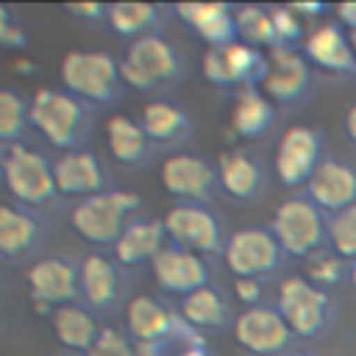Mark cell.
<instances>
[{"mask_svg": "<svg viewBox=\"0 0 356 356\" xmlns=\"http://www.w3.org/2000/svg\"><path fill=\"white\" fill-rule=\"evenodd\" d=\"M31 131L58 153L81 150L95 125V108L64 89H36L31 97Z\"/></svg>", "mask_w": 356, "mask_h": 356, "instance_id": "1", "label": "cell"}, {"mask_svg": "<svg viewBox=\"0 0 356 356\" xmlns=\"http://www.w3.org/2000/svg\"><path fill=\"white\" fill-rule=\"evenodd\" d=\"M120 72L128 89L156 95L178 86L186 75V58L184 53L164 36L153 33L145 39H136L125 47L120 58Z\"/></svg>", "mask_w": 356, "mask_h": 356, "instance_id": "2", "label": "cell"}, {"mask_svg": "<svg viewBox=\"0 0 356 356\" xmlns=\"http://www.w3.org/2000/svg\"><path fill=\"white\" fill-rule=\"evenodd\" d=\"M61 89L83 100L86 106H114L125 95L120 58L106 50H70L58 67Z\"/></svg>", "mask_w": 356, "mask_h": 356, "instance_id": "3", "label": "cell"}, {"mask_svg": "<svg viewBox=\"0 0 356 356\" xmlns=\"http://www.w3.org/2000/svg\"><path fill=\"white\" fill-rule=\"evenodd\" d=\"M3 189L8 192L11 203L25 206L36 214L53 209L61 197L53 161L25 142L3 150Z\"/></svg>", "mask_w": 356, "mask_h": 356, "instance_id": "4", "label": "cell"}, {"mask_svg": "<svg viewBox=\"0 0 356 356\" xmlns=\"http://www.w3.org/2000/svg\"><path fill=\"white\" fill-rule=\"evenodd\" d=\"M142 197L131 189L111 186L108 192H100L95 197L78 200L70 209V225L72 231L97 248H114L125 225L139 214Z\"/></svg>", "mask_w": 356, "mask_h": 356, "instance_id": "5", "label": "cell"}, {"mask_svg": "<svg viewBox=\"0 0 356 356\" xmlns=\"http://www.w3.org/2000/svg\"><path fill=\"white\" fill-rule=\"evenodd\" d=\"M325 225L328 217L306 195L286 197L284 203H278L270 220V231L278 239L284 256H295V259H309L312 253L328 248Z\"/></svg>", "mask_w": 356, "mask_h": 356, "instance_id": "6", "label": "cell"}, {"mask_svg": "<svg viewBox=\"0 0 356 356\" xmlns=\"http://www.w3.org/2000/svg\"><path fill=\"white\" fill-rule=\"evenodd\" d=\"M275 309L281 312L292 337L314 339L328 328L334 314V300L328 289L314 286L306 275H286L278 284Z\"/></svg>", "mask_w": 356, "mask_h": 356, "instance_id": "7", "label": "cell"}, {"mask_svg": "<svg viewBox=\"0 0 356 356\" xmlns=\"http://www.w3.org/2000/svg\"><path fill=\"white\" fill-rule=\"evenodd\" d=\"M125 334L136 345H170L186 339H203L200 331L184 323L175 306L164 303L156 295H134L125 309Z\"/></svg>", "mask_w": 356, "mask_h": 356, "instance_id": "8", "label": "cell"}, {"mask_svg": "<svg viewBox=\"0 0 356 356\" xmlns=\"http://www.w3.org/2000/svg\"><path fill=\"white\" fill-rule=\"evenodd\" d=\"M28 298L39 317H47L70 303H81V286H78V261L70 256L44 253L25 270Z\"/></svg>", "mask_w": 356, "mask_h": 356, "instance_id": "9", "label": "cell"}, {"mask_svg": "<svg viewBox=\"0 0 356 356\" xmlns=\"http://www.w3.org/2000/svg\"><path fill=\"white\" fill-rule=\"evenodd\" d=\"M164 231H167V242L178 245L184 250H192L197 256L214 259L222 256L225 250V231L220 217L200 203H172L164 217Z\"/></svg>", "mask_w": 356, "mask_h": 356, "instance_id": "10", "label": "cell"}, {"mask_svg": "<svg viewBox=\"0 0 356 356\" xmlns=\"http://www.w3.org/2000/svg\"><path fill=\"white\" fill-rule=\"evenodd\" d=\"M200 72L217 89H250L259 86L267 72V53L245 42H234L228 47H206Z\"/></svg>", "mask_w": 356, "mask_h": 356, "instance_id": "11", "label": "cell"}, {"mask_svg": "<svg viewBox=\"0 0 356 356\" xmlns=\"http://www.w3.org/2000/svg\"><path fill=\"white\" fill-rule=\"evenodd\" d=\"M222 261L231 270L234 278H270L281 261H284V250L278 245V239L273 236L270 228H259V225H248L234 231L225 239V250H222Z\"/></svg>", "mask_w": 356, "mask_h": 356, "instance_id": "12", "label": "cell"}, {"mask_svg": "<svg viewBox=\"0 0 356 356\" xmlns=\"http://www.w3.org/2000/svg\"><path fill=\"white\" fill-rule=\"evenodd\" d=\"M320 161H323V134L312 125H289L275 145L273 170L281 186L306 189Z\"/></svg>", "mask_w": 356, "mask_h": 356, "instance_id": "13", "label": "cell"}, {"mask_svg": "<svg viewBox=\"0 0 356 356\" xmlns=\"http://www.w3.org/2000/svg\"><path fill=\"white\" fill-rule=\"evenodd\" d=\"M159 181H161V189L170 197H175L178 203L209 206L214 192L220 189L217 167L211 161H206L203 156L186 153V150H175L161 161Z\"/></svg>", "mask_w": 356, "mask_h": 356, "instance_id": "14", "label": "cell"}, {"mask_svg": "<svg viewBox=\"0 0 356 356\" xmlns=\"http://www.w3.org/2000/svg\"><path fill=\"white\" fill-rule=\"evenodd\" d=\"M292 331L275 306H250L234 317V342L250 356H284L292 345Z\"/></svg>", "mask_w": 356, "mask_h": 356, "instance_id": "15", "label": "cell"}, {"mask_svg": "<svg viewBox=\"0 0 356 356\" xmlns=\"http://www.w3.org/2000/svg\"><path fill=\"white\" fill-rule=\"evenodd\" d=\"M312 86H314V72L300 50L275 47L267 53V72H264L259 89L275 106L303 103L312 95Z\"/></svg>", "mask_w": 356, "mask_h": 356, "instance_id": "16", "label": "cell"}, {"mask_svg": "<svg viewBox=\"0 0 356 356\" xmlns=\"http://www.w3.org/2000/svg\"><path fill=\"white\" fill-rule=\"evenodd\" d=\"M78 286H81V303L92 314H111L122 306V298H125L122 267L106 253L92 250V253L81 256Z\"/></svg>", "mask_w": 356, "mask_h": 356, "instance_id": "17", "label": "cell"}, {"mask_svg": "<svg viewBox=\"0 0 356 356\" xmlns=\"http://www.w3.org/2000/svg\"><path fill=\"white\" fill-rule=\"evenodd\" d=\"M47 242L44 222L36 211L17 206V203H0V259L11 264H33L42 259Z\"/></svg>", "mask_w": 356, "mask_h": 356, "instance_id": "18", "label": "cell"}, {"mask_svg": "<svg viewBox=\"0 0 356 356\" xmlns=\"http://www.w3.org/2000/svg\"><path fill=\"white\" fill-rule=\"evenodd\" d=\"M53 172H56V186L61 197L70 200H86L95 197L100 192L111 189V178H108V167L103 164V159L89 150H70V153H58L53 159Z\"/></svg>", "mask_w": 356, "mask_h": 356, "instance_id": "19", "label": "cell"}, {"mask_svg": "<svg viewBox=\"0 0 356 356\" xmlns=\"http://www.w3.org/2000/svg\"><path fill=\"white\" fill-rule=\"evenodd\" d=\"M153 281L167 295H189L195 289H203L211 284V264L206 256H197L192 250H184L178 245H167L150 264Z\"/></svg>", "mask_w": 356, "mask_h": 356, "instance_id": "20", "label": "cell"}, {"mask_svg": "<svg viewBox=\"0 0 356 356\" xmlns=\"http://www.w3.org/2000/svg\"><path fill=\"white\" fill-rule=\"evenodd\" d=\"M300 53L312 64V70H320L334 78H350L356 72V56L350 50L348 33L337 22H314L303 39Z\"/></svg>", "mask_w": 356, "mask_h": 356, "instance_id": "21", "label": "cell"}, {"mask_svg": "<svg viewBox=\"0 0 356 356\" xmlns=\"http://www.w3.org/2000/svg\"><path fill=\"white\" fill-rule=\"evenodd\" d=\"M214 167L220 192H225L234 203H256L267 189V172L261 161L242 147L222 150Z\"/></svg>", "mask_w": 356, "mask_h": 356, "instance_id": "22", "label": "cell"}, {"mask_svg": "<svg viewBox=\"0 0 356 356\" xmlns=\"http://www.w3.org/2000/svg\"><path fill=\"white\" fill-rule=\"evenodd\" d=\"M167 231L164 222L159 217H145L136 214L125 231L120 234V239L111 248V259L122 267V270H139V267H150L153 259L167 248Z\"/></svg>", "mask_w": 356, "mask_h": 356, "instance_id": "23", "label": "cell"}, {"mask_svg": "<svg viewBox=\"0 0 356 356\" xmlns=\"http://www.w3.org/2000/svg\"><path fill=\"white\" fill-rule=\"evenodd\" d=\"M306 197L325 217L356 206V170L339 159H323L306 184Z\"/></svg>", "mask_w": 356, "mask_h": 356, "instance_id": "24", "label": "cell"}, {"mask_svg": "<svg viewBox=\"0 0 356 356\" xmlns=\"http://www.w3.org/2000/svg\"><path fill=\"white\" fill-rule=\"evenodd\" d=\"M172 11L206 47H228L239 42L234 6L228 3H178Z\"/></svg>", "mask_w": 356, "mask_h": 356, "instance_id": "25", "label": "cell"}, {"mask_svg": "<svg viewBox=\"0 0 356 356\" xmlns=\"http://www.w3.org/2000/svg\"><path fill=\"white\" fill-rule=\"evenodd\" d=\"M139 122H142L145 134L150 136V142L156 145V150L161 147V150H172V153L181 150L195 131L189 111L172 100H164V97L145 103Z\"/></svg>", "mask_w": 356, "mask_h": 356, "instance_id": "26", "label": "cell"}, {"mask_svg": "<svg viewBox=\"0 0 356 356\" xmlns=\"http://www.w3.org/2000/svg\"><path fill=\"white\" fill-rule=\"evenodd\" d=\"M106 147L111 161L125 170H145L156 156V145L145 134L142 122L128 114H111L106 120Z\"/></svg>", "mask_w": 356, "mask_h": 356, "instance_id": "27", "label": "cell"}, {"mask_svg": "<svg viewBox=\"0 0 356 356\" xmlns=\"http://www.w3.org/2000/svg\"><path fill=\"white\" fill-rule=\"evenodd\" d=\"M275 108L278 106L259 86L239 89L234 95V106H231V114H228V128H231L234 136H239L245 142H259L275 128V120H278Z\"/></svg>", "mask_w": 356, "mask_h": 356, "instance_id": "28", "label": "cell"}, {"mask_svg": "<svg viewBox=\"0 0 356 356\" xmlns=\"http://www.w3.org/2000/svg\"><path fill=\"white\" fill-rule=\"evenodd\" d=\"M50 328L56 342L67 353H81V356L95 345V339L103 331V325L97 323V314H92L83 303H70L56 309L50 314Z\"/></svg>", "mask_w": 356, "mask_h": 356, "instance_id": "29", "label": "cell"}, {"mask_svg": "<svg viewBox=\"0 0 356 356\" xmlns=\"http://www.w3.org/2000/svg\"><path fill=\"white\" fill-rule=\"evenodd\" d=\"M178 314L184 317V323L186 325H192L195 331H220V328H225L228 325V320H231V309H228V300H225V295L214 286V284H209V286H203V289H195V292H189V295H184V298H178Z\"/></svg>", "mask_w": 356, "mask_h": 356, "instance_id": "30", "label": "cell"}, {"mask_svg": "<svg viewBox=\"0 0 356 356\" xmlns=\"http://www.w3.org/2000/svg\"><path fill=\"white\" fill-rule=\"evenodd\" d=\"M164 14H167V8L159 6V3H108L106 25L117 36H122L128 42H136V39L161 33Z\"/></svg>", "mask_w": 356, "mask_h": 356, "instance_id": "31", "label": "cell"}, {"mask_svg": "<svg viewBox=\"0 0 356 356\" xmlns=\"http://www.w3.org/2000/svg\"><path fill=\"white\" fill-rule=\"evenodd\" d=\"M31 131V103L22 92L0 86V150L22 145Z\"/></svg>", "mask_w": 356, "mask_h": 356, "instance_id": "32", "label": "cell"}, {"mask_svg": "<svg viewBox=\"0 0 356 356\" xmlns=\"http://www.w3.org/2000/svg\"><path fill=\"white\" fill-rule=\"evenodd\" d=\"M236 17V36L239 42L256 50H275V28L270 17V6H234Z\"/></svg>", "mask_w": 356, "mask_h": 356, "instance_id": "33", "label": "cell"}, {"mask_svg": "<svg viewBox=\"0 0 356 356\" xmlns=\"http://www.w3.org/2000/svg\"><path fill=\"white\" fill-rule=\"evenodd\" d=\"M306 267H303V275L320 286V289H331L337 286L348 273H350V261H345L342 256H337L331 248H323L317 253H312L309 259H303Z\"/></svg>", "mask_w": 356, "mask_h": 356, "instance_id": "34", "label": "cell"}, {"mask_svg": "<svg viewBox=\"0 0 356 356\" xmlns=\"http://www.w3.org/2000/svg\"><path fill=\"white\" fill-rule=\"evenodd\" d=\"M325 236H328V248L337 256H342L345 261H356V206L331 214L325 225Z\"/></svg>", "mask_w": 356, "mask_h": 356, "instance_id": "35", "label": "cell"}, {"mask_svg": "<svg viewBox=\"0 0 356 356\" xmlns=\"http://www.w3.org/2000/svg\"><path fill=\"white\" fill-rule=\"evenodd\" d=\"M270 17L275 28V47H289V50H298V44L303 47L309 31L292 6H270Z\"/></svg>", "mask_w": 356, "mask_h": 356, "instance_id": "36", "label": "cell"}, {"mask_svg": "<svg viewBox=\"0 0 356 356\" xmlns=\"http://www.w3.org/2000/svg\"><path fill=\"white\" fill-rule=\"evenodd\" d=\"M83 356H139V350H136V342L125 334V328L103 325L100 337Z\"/></svg>", "mask_w": 356, "mask_h": 356, "instance_id": "37", "label": "cell"}, {"mask_svg": "<svg viewBox=\"0 0 356 356\" xmlns=\"http://www.w3.org/2000/svg\"><path fill=\"white\" fill-rule=\"evenodd\" d=\"M28 31L14 19V11L0 3V47L6 50H25L28 47Z\"/></svg>", "mask_w": 356, "mask_h": 356, "instance_id": "38", "label": "cell"}, {"mask_svg": "<svg viewBox=\"0 0 356 356\" xmlns=\"http://www.w3.org/2000/svg\"><path fill=\"white\" fill-rule=\"evenodd\" d=\"M64 14L75 17L78 22H86V25H100L108 19V3H67Z\"/></svg>", "mask_w": 356, "mask_h": 356, "instance_id": "39", "label": "cell"}, {"mask_svg": "<svg viewBox=\"0 0 356 356\" xmlns=\"http://www.w3.org/2000/svg\"><path fill=\"white\" fill-rule=\"evenodd\" d=\"M234 295L242 300L245 309H250V306H261V298H264V281H259V278H234Z\"/></svg>", "mask_w": 356, "mask_h": 356, "instance_id": "40", "label": "cell"}, {"mask_svg": "<svg viewBox=\"0 0 356 356\" xmlns=\"http://www.w3.org/2000/svg\"><path fill=\"white\" fill-rule=\"evenodd\" d=\"M334 22L342 28V31H353L356 28V0H345V3H337L334 8Z\"/></svg>", "mask_w": 356, "mask_h": 356, "instance_id": "41", "label": "cell"}, {"mask_svg": "<svg viewBox=\"0 0 356 356\" xmlns=\"http://www.w3.org/2000/svg\"><path fill=\"white\" fill-rule=\"evenodd\" d=\"M292 8H295V14L303 19V22H314L317 17H323L325 11H328V6H323V3H289Z\"/></svg>", "mask_w": 356, "mask_h": 356, "instance_id": "42", "label": "cell"}, {"mask_svg": "<svg viewBox=\"0 0 356 356\" xmlns=\"http://www.w3.org/2000/svg\"><path fill=\"white\" fill-rule=\"evenodd\" d=\"M170 356H211V350L206 348V339H203V342H184V345L172 348Z\"/></svg>", "mask_w": 356, "mask_h": 356, "instance_id": "43", "label": "cell"}, {"mask_svg": "<svg viewBox=\"0 0 356 356\" xmlns=\"http://www.w3.org/2000/svg\"><path fill=\"white\" fill-rule=\"evenodd\" d=\"M11 72L14 75H36L39 72V67H36V61L33 58H25V56H17V58H11Z\"/></svg>", "mask_w": 356, "mask_h": 356, "instance_id": "44", "label": "cell"}, {"mask_svg": "<svg viewBox=\"0 0 356 356\" xmlns=\"http://www.w3.org/2000/svg\"><path fill=\"white\" fill-rule=\"evenodd\" d=\"M345 136L350 139V145L356 147V100L348 106V111H345Z\"/></svg>", "mask_w": 356, "mask_h": 356, "instance_id": "45", "label": "cell"}, {"mask_svg": "<svg viewBox=\"0 0 356 356\" xmlns=\"http://www.w3.org/2000/svg\"><path fill=\"white\" fill-rule=\"evenodd\" d=\"M348 33V42H350V50H353V56H356V28L353 31H345Z\"/></svg>", "mask_w": 356, "mask_h": 356, "instance_id": "46", "label": "cell"}, {"mask_svg": "<svg viewBox=\"0 0 356 356\" xmlns=\"http://www.w3.org/2000/svg\"><path fill=\"white\" fill-rule=\"evenodd\" d=\"M348 281L353 284V289H356V261H350V273H348Z\"/></svg>", "mask_w": 356, "mask_h": 356, "instance_id": "47", "label": "cell"}, {"mask_svg": "<svg viewBox=\"0 0 356 356\" xmlns=\"http://www.w3.org/2000/svg\"><path fill=\"white\" fill-rule=\"evenodd\" d=\"M284 356H317V353H309V350H289V353H284Z\"/></svg>", "mask_w": 356, "mask_h": 356, "instance_id": "48", "label": "cell"}, {"mask_svg": "<svg viewBox=\"0 0 356 356\" xmlns=\"http://www.w3.org/2000/svg\"><path fill=\"white\" fill-rule=\"evenodd\" d=\"M0 184H3V150H0Z\"/></svg>", "mask_w": 356, "mask_h": 356, "instance_id": "49", "label": "cell"}, {"mask_svg": "<svg viewBox=\"0 0 356 356\" xmlns=\"http://www.w3.org/2000/svg\"><path fill=\"white\" fill-rule=\"evenodd\" d=\"M47 356H70L67 350H61V353H47Z\"/></svg>", "mask_w": 356, "mask_h": 356, "instance_id": "50", "label": "cell"}]
</instances>
